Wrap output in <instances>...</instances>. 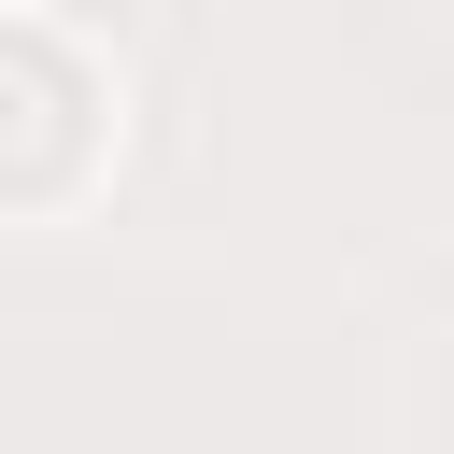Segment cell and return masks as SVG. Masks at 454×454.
<instances>
[{
  "instance_id": "obj_1",
  "label": "cell",
  "mask_w": 454,
  "mask_h": 454,
  "mask_svg": "<svg viewBox=\"0 0 454 454\" xmlns=\"http://www.w3.org/2000/svg\"><path fill=\"white\" fill-rule=\"evenodd\" d=\"M99 170H114V71L71 28L0 14V227L99 199Z\"/></svg>"
}]
</instances>
